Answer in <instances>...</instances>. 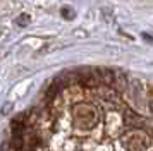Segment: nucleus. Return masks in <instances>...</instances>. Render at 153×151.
Masks as SVG:
<instances>
[{
	"label": "nucleus",
	"mask_w": 153,
	"mask_h": 151,
	"mask_svg": "<svg viewBox=\"0 0 153 151\" xmlns=\"http://www.w3.org/2000/svg\"><path fill=\"white\" fill-rule=\"evenodd\" d=\"M62 10H64V17H65V19H69V17H72V14H69V9H62Z\"/></svg>",
	"instance_id": "2"
},
{
	"label": "nucleus",
	"mask_w": 153,
	"mask_h": 151,
	"mask_svg": "<svg viewBox=\"0 0 153 151\" xmlns=\"http://www.w3.org/2000/svg\"><path fill=\"white\" fill-rule=\"evenodd\" d=\"M28 22H29V16H26V14H22V16L17 17V24H19V26H26Z\"/></svg>",
	"instance_id": "1"
},
{
	"label": "nucleus",
	"mask_w": 153,
	"mask_h": 151,
	"mask_svg": "<svg viewBox=\"0 0 153 151\" xmlns=\"http://www.w3.org/2000/svg\"><path fill=\"white\" fill-rule=\"evenodd\" d=\"M143 38H145V40L148 41V43H153V38L150 36V34H146V33H145V34H143Z\"/></svg>",
	"instance_id": "3"
}]
</instances>
